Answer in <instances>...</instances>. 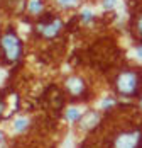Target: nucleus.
I'll return each instance as SVG.
<instances>
[{
	"label": "nucleus",
	"mask_w": 142,
	"mask_h": 148,
	"mask_svg": "<svg viewBox=\"0 0 142 148\" xmlns=\"http://www.w3.org/2000/svg\"><path fill=\"white\" fill-rule=\"evenodd\" d=\"M114 92L120 97H142V70L127 66L114 77Z\"/></svg>",
	"instance_id": "f257e3e1"
},
{
	"label": "nucleus",
	"mask_w": 142,
	"mask_h": 148,
	"mask_svg": "<svg viewBox=\"0 0 142 148\" xmlns=\"http://www.w3.org/2000/svg\"><path fill=\"white\" fill-rule=\"evenodd\" d=\"M24 55V43L14 27H7L0 34V65L19 63Z\"/></svg>",
	"instance_id": "f03ea898"
},
{
	"label": "nucleus",
	"mask_w": 142,
	"mask_h": 148,
	"mask_svg": "<svg viewBox=\"0 0 142 148\" xmlns=\"http://www.w3.org/2000/svg\"><path fill=\"white\" fill-rule=\"evenodd\" d=\"M64 29V21L57 15L51 12H44L41 17H37L34 31L39 38H43L46 41H54L59 38L61 31Z\"/></svg>",
	"instance_id": "7ed1b4c3"
},
{
	"label": "nucleus",
	"mask_w": 142,
	"mask_h": 148,
	"mask_svg": "<svg viewBox=\"0 0 142 148\" xmlns=\"http://www.w3.org/2000/svg\"><path fill=\"white\" fill-rule=\"evenodd\" d=\"M112 148H142V128L128 126L120 130L112 140Z\"/></svg>",
	"instance_id": "20e7f679"
},
{
	"label": "nucleus",
	"mask_w": 142,
	"mask_h": 148,
	"mask_svg": "<svg viewBox=\"0 0 142 148\" xmlns=\"http://www.w3.org/2000/svg\"><path fill=\"white\" fill-rule=\"evenodd\" d=\"M64 92L74 97V99H85V95L88 94V84L81 75H68L63 82Z\"/></svg>",
	"instance_id": "39448f33"
},
{
	"label": "nucleus",
	"mask_w": 142,
	"mask_h": 148,
	"mask_svg": "<svg viewBox=\"0 0 142 148\" xmlns=\"http://www.w3.org/2000/svg\"><path fill=\"white\" fill-rule=\"evenodd\" d=\"M101 112L97 111V109H88L83 112V116L81 119L76 123V130L80 131V133H91L95 128H98L100 124H101Z\"/></svg>",
	"instance_id": "423d86ee"
},
{
	"label": "nucleus",
	"mask_w": 142,
	"mask_h": 148,
	"mask_svg": "<svg viewBox=\"0 0 142 148\" xmlns=\"http://www.w3.org/2000/svg\"><path fill=\"white\" fill-rule=\"evenodd\" d=\"M29 0H2V5L5 3V10L9 14H24L27 10Z\"/></svg>",
	"instance_id": "0eeeda50"
},
{
	"label": "nucleus",
	"mask_w": 142,
	"mask_h": 148,
	"mask_svg": "<svg viewBox=\"0 0 142 148\" xmlns=\"http://www.w3.org/2000/svg\"><path fill=\"white\" fill-rule=\"evenodd\" d=\"M30 128V119L27 116H17L12 121V131L15 134H24L26 131H29Z\"/></svg>",
	"instance_id": "6e6552de"
},
{
	"label": "nucleus",
	"mask_w": 142,
	"mask_h": 148,
	"mask_svg": "<svg viewBox=\"0 0 142 148\" xmlns=\"http://www.w3.org/2000/svg\"><path fill=\"white\" fill-rule=\"evenodd\" d=\"M46 12L44 0H29L27 2V14L30 17H41Z\"/></svg>",
	"instance_id": "1a4fd4ad"
},
{
	"label": "nucleus",
	"mask_w": 142,
	"mask_h": 148,
	"mask_svg": "<svg viewBox=\"0 0 142 148\" xmlns=\"http://www.w3.org/2000/svg\"><path fill=\"white\" fill-rule=\"evenodd\" d=\"M83 116V111L78 107V106H68L64 109V119L70 123V124H76Z\"/></svg>",
	"instance_id": "9d476101"
},
{
	"label": "nucleus",
	"mask_w": 142,
	"mask_h": 148,
	"mask_svg": "<svg viewBox=\"0 0 142 148\" xmlns=\"http://www.w3.org/2000/svg\"><path fill=\"white\" fill-rule=\"evenodd\" d=\"M81 2H83V0H54V3L57 5V9H61V10H73V9L80 7Z\"/></svg>",
	"instance_id": "9b49d317"
},
{
	"label": "nucleus",
	"mask_w": 142,
	"mask_h": 148,
	"mask_svg": "<svg viewBox=\"0 0 142 148\" xmlns=\"http://www.w3.org/2000/svg\"><path fill=\"white\" fill-rule=\"evenodd\" d=\"M117 106H118V101H117V97H114V95H105L100 101V109L101 111H112Z\"/></svg>",
	"instance_id": "f8f14e48"
},
{
	"label": "nucleus",
	"mask_w": 142,
	"mask_h": 148,
	"mask_svg": "<svg viewBox=\"0 0 142 148\" xmlns=\"http://www.w3.org/2000/svg\"><path fill=\"white\" fill-rule=\"evenodd\" d=\"M78 19H80V22H81L83 26H90V24L95 21V12H93L90 7H85V9L80 12Z\"/></svg>",
	"instance_id": "ddd939ff"
},
{
	"label": "nucleus",
	"mask_w": 142,
	"mask_h": 148,
	"mask_svg": "<svg viewBox=\"0 0 142 148\" xmlns=\"http://www.w3.org/2000/svg\"><path fill=\"white\" fill-rule=\"evenodd\" d=\"M134 32H135V36L139 39H142V10L134 19Z\"/></svg>",
	"instance_id": "4468645a"
},
{
	"label": "nucleus",
	"mask_w": 142,
	"mask_h": 148,
	"mask_svg": "<svg viewBox=\"0 0 142 148\" xmlns=\"http://www.w3.org/2000/svg\"><path fill=\"white\" fill-rule=\"evenodd\" d=\"M117 3H118V0H101V9L105 12H112L117 9Z\"/></svg>",
	"instance_id": "2eb2a0df"
},
{
	"label": "nucleus",
	"mask_w": 142,
	"mask_h": 148,
	"mask_svg": "<svg viewBox=\"0 0 142 148\" xmlns=\"http://www.w3.org/2000/svg\"><path fill=\"white\" fill-rule=\"evenodd\" d=\"M5 109H7V102H5L3 95H0V119L5 116Z\"/></svg>",
	"instance_id": "dca6fc26"
},
{
	"label": "nucleus",
	"mask_w": 142,
	"mask_h": 148,
	"mask_svg": "<svg viewBox=\"0 0 142 148\" xmlns=\"http://www.w3.org/2000/svg\"><path fill=\"white\" fill-rule=\"evenodd\" d=\"M134 53H135V58H137V60H139V61L142 63V43H139V45L135 46Z\"/></svg>",
	"instance_id": "f3484780"
},
{
	"label": "nucleus",
	"mask_w": 142,
	"mask_h": 148,
	"mask_svg": "<svg viewBox=\"0 0 142 148\" xmlns=\"http://www.w3.org/2000/svg\"><path fill=\"white\" fill-rule=\"evenodd\" d=\"M0 148H7V136L0 130Z\"/></svg>",
	"instance_id": "a211bd4d"
},
{
	"label": "nucleus",
	"mask_w": 142,
	"mask_h": 148,
	"mask_svg": "<svg viewBox=\"0 0 142 148\" xmlns=\"http://www.w3.org/2000/svg\"><path fill=\"white\" fill-rule=\"evenodd\" d=\"M139 109L142 111V97H139Z\"/></svg>",
	"instance_id": "6ab92c4d"
}]
</instances>
